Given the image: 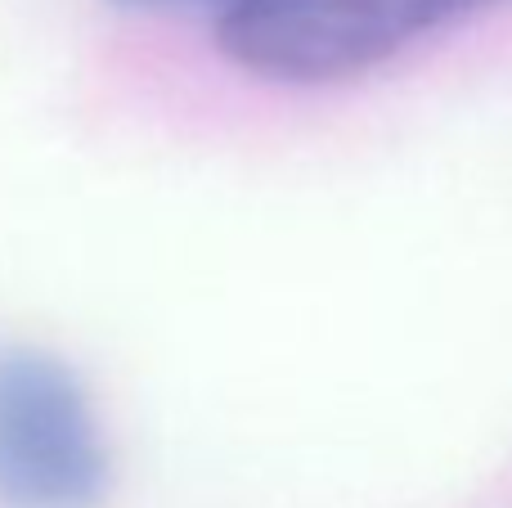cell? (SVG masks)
<instances>
[{"label": "cell", "mask_w": 512, "mask_h": 508, "mask_svg": "<svg viewBox=\"0 0 512 508\" xmlns=\"http://www.w3.org/2000/svg\"><path fill=\"white\" fill-rule=\"evenodd\" d=\"M481 0H234L216 18L225 59L265 81L324 86L387 63Z\"/></svg>", "instance_id": "1"}, {"label": "cell", "mask_w": 512, "mask_h": 508, "mask_svg": "<svg viewBox=\"0 0 512 508\" xmlns=\"http://www.w3.org/2000/svg\"><path fill=\"white\" fill-rule=\"evenodd\" d=\"M113 450L86 383L45 347H0V508H99Z\"/></svg>", "instance_id": "2"}, {"label": "cell", "mask_w": 512, "mask_h": 508, "mask_svg": "<svg viewBox=\"0 0 512 508\" xmlns=\"http://www.w3.org/2000/svg\"><path fill=\"white\" fill-rule=\"evenodd\" d=\"M113 5L144 9V14H207L216 23V18H221L234 0H113Z\"/></svg>", "instance_id": "3"}, {"label": "cell", "mask_w": 512, "mask_h": 508, "mask_svg": "<svg viewBox=\"0 0 512 508\" xmlns=\"http://www.w3.org/2000/svg\"><path fill=\"white\" fill-rule=\"evenodd\" d=\"M486 5H499V0H481V9H486Z\"/></svg>", "instance_id": "4"}]
</instances>
